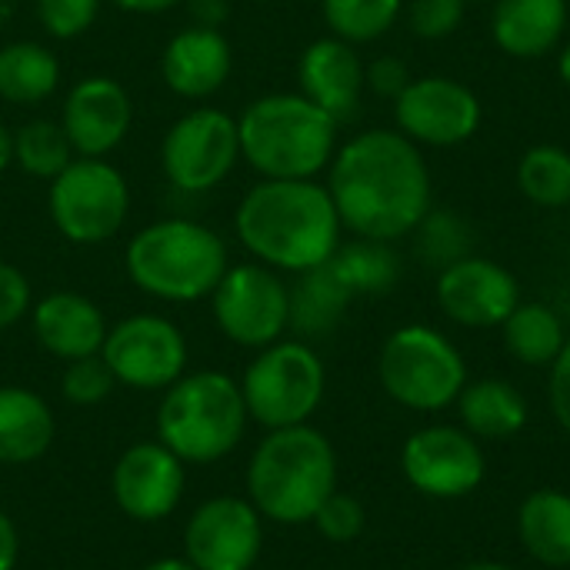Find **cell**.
<instances>
[{
	"label": "cell",
	"mask_w": 570,
	"mask_h": 570,
	"mask_svg": "<svg viewBox=\"0 0 570 570\" xmlns=\"http://www.w3.org/2000/svg\"><path fill=\"white\" fill-rule=\"evenodd\" d=\"M327 190L344 230L364 240H404L434 207L424 150L397 127L354 134L327 167Z\"/></svg>",
	"instance_id": "obj_1"
},
{
	"label": "cell",
	"mask_w": 570,
	"mask_h": 570,
	"mask_svg": "<svg viewBox=\"0 0 570 570\" xmlns=\"http://www.w3.org/2000/svg\"><path fill=\"white\" fill-rule=\"evenodd\" d=\"M234 230L257 264L294 277L327 264L344 244L331 190L317 180H257L234 210Z\"/></svg>",
	"instance_id": "obj_2"
},
{
	"label": "cell",
	"mask_w": 570,
	"mask_h": 570,
	"mask_svg": "<svg viewBox=\"0 0 570 570\" xmlns=\"http://www.w3.org/2000/svg\"><path fill=\"white\" fill-rule=\"evenodd\" d=\"M247 501L267 524L304 528L337 491V451L314 424L267 431L247 461Z\"/></svg>",
	"instance_id": "obj_3"
},
{
	"label": "cell",
	"mask_w": 570,
	"mask_h": 570,
	"mask_svg": "<svg viewBox=\"0 0 570 570\" xmlns=\"http://www.w3.org/2000/svg\"><path fill=\"white\" fill-rule=\"evenodd\" d=\"M337 120L301 90L264 94L237 117L240 160L261 180H317L337 154Z\"/></svg>",
	"instance_id": "obj_4"
},
{
	"label": "cell",
	"mask_w": 570,
	"mask_h": 570,
	"mask_svg": "<svg viewBox=\"0 0 570 570\" xmlns=\"http://www.w3.org/2000/svg\"><path fill=\"white\" fill-rule=\"evenodd\" d=\"M227 267V240L194 217H160L140 227L124 250L130 284L164 304L207 301Z\"/></svg>",
	"instance_id": "obj_5"
},
{
	"label": "cell",
	"mask_w": 570,
	"mask_h": 570,
	"mask_svg": "<svg viewBox=\"0 0 570 570\" xmlns=\"http://www.w3.org/2000/svg\"><path fill=\"white\" fill-rule=\"evenodd\" d=\"M247 424L240 381L224 371H187L160 394L157 441L187 468L230 458L240 448Z\"/></svg>",
	"instance_id": "obj_6"
},
{
	"label": "cell",
	"mask_w": 570,
	"mask_h": 570,
	"mask_svg": "<svg viewBox=\"0 0 570 570\" xmlns=\"http://www.w3.org/2000/svg\"><path fill=\"white\" fill-rule=\"evenodd\" d=\"M384 394L414 414H441L458 404L468 377L461 347L431 324H404L387 334L377 354Z\"/></svg>",
	"instance_id": "obj_7"
},
{
	"label": "cell",
	"mask_w": 570,
	"mask_h": 570,
	"mask_svg": "<svg viewBox=\"0 0 570 570\" xmlns=\"http://www.w3.org/2000/svg\"><path fill=\"white\" fill-rule=\"evenodd\" d=\"M240 394L247 417L264 431L311 424L327 394V367L304 337H281L254 351Z\"/></svg>",
	"instance_id": "obj_8"
},
{
	"label": "cell",
	"mask_w": 570,
	"mask_h": 570,
	"mask_svg": "<svg viewBox=\"0 0 570 570\" xmlns=\"http://www.w3.org/2000/svg\"><path fill=\"white\" fill-rule=\"evenodd\" d=\"M47 210L63 240L107 244L130 214V184L107 157H73L47 190Z\"/></svg>",
	"instance_id": "obj_9"
},
{
	"label": "cell",
	"mask_w": 570,
	"mask_h": 570,
	"mask_svg": "<svg viewBox=\"0 0 570 570\" xmlns=\"http://www.w3.org/2000/svg\"><path fill=\"white\" fill-rule=\"evenodd\" d=\"M210 314L230 344L261 351L291 331V284L267 264H230L210 294Z\"/></svg>",
	"instance_id": "obj_10"
},
{
	"label": "cell",
	"mask_w": 570,
	"mask_h": 570,
	"mask_svg": "<svg viewBox=\"0 0 570 570\" xmlns=\"http://www.w3.org/2000/svg\"><path fill=\"white\" fill-rule=\"evenodd\" d=\"M237 160V117L220 107H194L180 114L160 140V170L180 194H207L220 187Z\"/></svg>",
	"instance_id": "obj_11"
},
{
	"label": "cell",
	"mask_w": 570,
	"mask_h": 570,
	"mask_svg": "<svg viewBox=\"0 0 570 570\" xmlns=\"http://www.w3.org/2000/svg\"><path fill=\"white\" fill-rule=\"evenodd\" d=\"M114 381L140 394H164L187 374L190 347L184 331L164 314H130L110 324L100 347Z\"/></svg>",
	"instance_id": "obj_12"
},
{
	"label": "cell",
	"mask_w": 570,
	"mask_h": 570,
	"mask_svg": "<svg viewBox=\"0 0 570 570\" xmlns=\"http://www.w3.org/2000/svg\"><path fill=\"white\" fill-rule=\"evenodd\" d=\"M401 474L428 501H464L488 481V454L461 424H428L401 444Z\"/></svg>",
	"instance_id": "obj_13"
},
{
	"label": "cell",
	"mask_w": 570,
	"mask_h": 570,
	"mask_svg": "<svg viewBox=\"0 0 570 570\" xmlns=\"http://www.w3.org/2000/svg\"><path fill=\"white\" fill-rule=\"evenodd\" d=\"M481 97L444 73L414 77L394 100V124L417 147H461L481 130Z\"/></svg>",
	"instance_id": "obj_14"
},
{
	"label": "cell",
	"mask_w": 570,
	"mask_h": 570,
	"mask_svg": "<svg viewBox=\"0 0 570 570\" xmlns=\"http://www.w3.org/2000/svg\"><path fill=\"white\" fill-rule=\"evenodd\" d=\"M264 524L247 498H207L184 524V558L197 570H254L264 554Z\"/></svg>",
	"instance_id": "obj_15"
},
{
	"label": "cell",
	"mask_w": 570,
	"mask_h": 570,
	"mask_svg": "<svg viewBox=\"0 0 570 570\" xmlns=\"http://www.w3.org/2000/svg\"><path fill=\"white\" fill-rule=\"evenodd\" d=\"M110 494L134 524L167 521L187 494V464L160 441H137L117 458Z\"/></svg>",
	"instance_id": "obj_16"
},
{
	"label": "cell",
	"mask_w": 570,
	"mask_h": 570,
	"mask_svg": "<svg viewBox=\"0 0 570 570\" xmlns=\"http://www.w3.org/2000/svg\"><path fill=\"white\" fill-rule=\"evenodd\" d=\"M434 294L441 314L468 331L501 327L511 317V311L521 304L518 277L504 264L478 254H468L451 267L438 271Z\"/></svg>",
	"instance_id": "obj_17"
},
{
	"label": "cell",
	"mask_w": 570,
	"mask_h": 570,
	"mask_svg": "<svg viewBox=\"0 0 570 570\" xmlns=\"http://www.w3.org/2000/svg\"><path fill=\"white\" fill-rule=\"evenodd\" d=\"M60 127L77 157H110L134 127V100L120 80L90 73L67 90Z\"/></svg>",
	"instance_id": "obj_18"
},
{
	"label": "cell",
	"mask_w": 570,
	"mask_h": 570,
	"mask_svg": "<svg viewBox=\"0 0 570 570\" xmlns=\"http://www.w3.org/2000/svg\"><path fill=\"white\" fill-rule=\"evenodd\" d=\"M234 47L220 27L190 23L177 30L160 53V77L184 100H207L230 80Z\"/></svg>",
	"instance_id": "obj_19"
},
{
	"label": "cell",
	"mask_w": 570,
	"mask_h": 570,
	"mask_svg": "<svg viewBox=\"0 0 570 570\" xmlns=\"http://www.w3.org/2000/svg\"><path fill=\"white\" fill-rule=\"evenodd\" d=\"M297 83L307 100L327 110L337 124L351 120L361 107L367 90L364 83V60L354 43L341 37H317L304 47L297 60Z\"/></svg>",
	"instance_id": "obj_20"
},
{
	"label": "cell",
	"mask_w": 570,
	"mask_h": 570,
	"mask_svg": "<svg viewBox=\"0 0 570 570\" xmlns=\"http://www.w3.org/2000/svg\"><path fill=\"white\" fill-rule=\"evenodd\" d=\"M30 327L37 344L63 364L100 354L110 331L104 311L77 291H53L33 301Z\"/></svg>",
	"instance_id": "obj_21"
},
{
	"label": "cell",
	"mask_w": 570,
	"mask_h": 570,
	"mask_svg": "<svg viewBox=\"0 0 570 570\" xmlns=\"http://www.w3.org/2000/svg\"><path fill=\"white\" fill-rule=\"evenodd\" d=\"M568 0H494L491 37L518 60H541L568 33Z\"/></svg>",
	"instance_id": "obj_22"
},
{
	"label": "cell",
	"mask_w": 570,
	"mask_h": 570,
	"mask_svg": "<svg viewBox=\"0 0 570 570\" xmlns=\"http://www.w3.org/2000/svg\"><path fill=\"white\" fill-rule=\"evenodd\" d=\"M57 441V417L50 404L20 384H0V464L27 468L40 461Z\"/></svg>",
	"instance_id": "obj_23"
},
{
	"label": "cell",
	"mask_w": 570,
	"mask_h": 570,
	"mask_svg": "<svg viewBox=\"0 0 570 570\" xmlns=\"http://www.w3.org/2000/svg\"><path fill=\"white\" fill-rule=\"evenodd\" d=\"M458 421L461 428L484 441H511L518 438L528 421H531V404L521 394V387H514L508 377H478L468 381L461 397H458Z\"/></svg>",
	"instance_id": "obj_24"
},
{
	"label": "cell",
	"mask_w": 570,
	"mask_h": 570,
	"mask_svg": "<svg viewBox=\"0 0 570 570\" xmlns=\"http://www.w3.org/2000/svg\"><path fill=\"white\" fill-rule=\"evenodd\" d=\"M518 541L541 568L570 570V494L538 488L518 508Z\"/></svg>",
	"instance_id": "obj_25"
},
{
	"label": "cell",
	"mask_w": 570,
	"mask_h": 570,
	"mask_svg": "<svg viewBox=\"0 0 570 570\" xmlns=\"http://www.w3.org/2000/svg\"><path fill=\"white\" fill-rule=\"evenodd\" d=\"M351 301L354 294L331 264L297 274V284L291 287V331L301 337H327L344 321Z\"/></svg>",
	"instance_id": "obj_26"
},
{
	"label": "cell",
	"mask_w": 570,
	"mask_h": 570,
	"mask_svg": "<svg viewBox=\"0 0 570 570\" xmlns=\"http://www.w3.org/2000/svg\"><path fill=\"white\" fill-rule=\"evenodd\" d=\"M501 337L518 364L548 371L568 344V327L554 307L541 301H521L501 324Z\"/></svg>",
	"instance_id": "obj_27"
},
{
	"label": "cell",
	"mask_w": 570,
	"mask_h": 570,
	"mask_svg": "<svg viewBox=\"0 0 570 570\" xmlns=\"http://www.w3.org/2000/svg\"><path fill=\"white\" fill-rule=\"evenodd\" d=\"M60 87V60L47 43L10 40L0 47V97L7 104H40Z\"/></svg>",
	"instance_id": "obj_28"
},
{
	"label": "cell",
	"mask_w": 570,
	"mask_h": 570,
	"mask_svg": "<svg viewBox=\"0 0 570 570\" xmlns=\"http://www.w3.org/2000/svg\"><path fill=\"white\" fill-rule=\"evenodd\" d=\"M327 264L334 267V274L347 284L354 297L387 294L401 281V257L394 244H384V240L354 237L351 244H341Z\"/></svg>",
	"instance_id": "obj_29"
},
{
	"label": "cell",
	"mask_w": 570,
	"mask_h": 570,
	"mask_svg": "<svg viewBox=\"0 0 570 570\" xmlns=\"http://www.w3.org/2000/svg\"><path fill=\"white\" fill-rule=\"evenodd\" d=\"M521 194L544 210L570 207V150L558 144H538L518 160Z\"/></svg>",
	"instance_id": "obj_30"
},
{
	"label": "cell",
	"mask_w": 570,
	"mask_h": 570,
	"mask_svg": "<svg viewBox=\"0 0 570 570\" xmlns=\"http://www.w3.org/2000/svg\"><path fill=\"white\" fill-rule=\"evenodd\" d=\"M73 157L77 154H73L60 120L37 117L13 130V167H20L23 174H30L37 180H53Z\"/></svg>",
	"instance_id": "obj_31"
},
{
	"label": "cell",
	"mask_w": 570,
	"mask_h": 570,
	"mask_svg": "<svg viewBox=\"0 0 570 570\" xmlns=\"http://www.w3.org/2000/svg\"><path fill=\"white\" fill-rule=\"evenodd\" d=\"M407 0H321L324 23L347 43H374L401 20Z\"/></svg>",
	"instance_id": "obj_32"
},
{
	"label": "cell",
	"mask_w": 570,
	"mask_h": 570,
	"mask_svg": "<svg viewBox=\"0 0 570 570\" xmlns=\"http://www.w3.org/2000/svg\"><path fill=\"white\" fill-rule=\"evenodd\" d=\"M414 237H417L421 261L428 267H438V271H444L454 261L468 257L471 254V244H474L468 220L458 210H451V207H431L428 217L417 224Z\"/></svg>",
	"instance_id": "obj_33"
},
{
	"label": "cell",
	"mask_w": 570,
	"mask_h": 570,
	"mask_svg": "<svg viewBox=\"0 0 570 570\" xmlns=\"http://www.w3.org/2000/svg\"><path fill=\"white\" fill-rule=\"evenodd\" d=\"M114 387H117V381L100 354L67 361L63 377H60V394L73 407H97L114 394Z\"/></svg>",
	"instance_id": "obj_34"
},
{
	"label": "cell",
	"mask_w": 570,
	"mask_h": 570,
	"mask_svg": "<svg viewBox=\"0 0 570 570\" xmlns=\"http://www.w3.org/2000/svg\"><path fill=\"white\" fill-rule=\"evenodd\" d=\"M311 524L317 528V534H321L324 541H331V544H351V541H357V538L364 534V528H367V511H364V504H361L354 494L334 491V494L321 504V511L314 514Z\"/></svg>",
	"instance_id": "obj_35"
},
{
	"label": "cell",
	"mask_w": 570,
	"mask_h": 570,
	"mask_svg": "<svg viewBox=\"0 0 570 570\" xmlns=\"http://www.w3.org/2000/svg\"><path fill=\"white\" fill-rule=\"evenodd\" d=\"M100 3L104 0H37V20L47 37L73 40L94 27Z\"/></svg>",
	"instance_id": "obj_36"
},
{
	"label": "cell",
	"mask_w": 570,
	"mask_h": 570,
	"mask_svg": "<svg viewBox=\"0 0 570 570\" xmlns=\"http://www.w3.org/2000/svg\"><path fill=\"white\" fill-rule=\"evenodd\" d=\"M468 0H411L407 23L421 40H444L464 23Z\"/></svg>",
	"instance_id": "obj_37"
},
{
	"label": "cell",
	"mask_w": 570,
	"mask_h": 570,
	"mask_svg": "<svg viewBox=\"0 0 570 570\" xmlns=\"http://www.w3.org/2000/svg\"><path fill=\"white\" fill-rule=\"evenodd\" d=\"M33 307V287L17 264L0 261V331L17 327Z\"/></svg>",
	"instance_id": "obj_38"
},
{
	"label": "cell",
	"mask_w": 570,
	"mask_h": 570,
	"mask_svg": "<svg viewBox=\"0 0 570 570\" xmlns=\"http://www.w3.org/2000/svg\"><path fill=\"white\" fill-rule=\"evenodd\" d=\"M411 80H414V77H411L407 63H404L401 57H391V53H384V57H377L374 63L364 67V83H367L377 97L397 100Z\"/></svg>",
	"instance_id": "obj_39"
},
{
	"label": "cell",
	"mask_w": 570,
	"mask_h": 570,
	"mask_svg": "<svg viewBox=\"0 0 570 570\" xmlns=\"http://www.w3.org/2000/svg\"><path fill=\"white\" fill-rule=\"evenodd\" d=\"M548 401H551V414L561 424V431L570 438V337L561 351V357L548 367Z\"/></svg>",
	"instance_id": "obj_40"
},
{
	"label": "cell",
	"mask_w": 570,
	"mask_h": 570,
	"mask_svg": "<svg viewBox=\"0 0 570 570\" xmlns=\"http://www.w3.org/2000/svg\"><path fill=\"white\" fill-rule=\"evenodd\" d=\"M20 561V531L13 518L0 508V570H17Z\"/></svg>",
	"instance_id": "obj_41"
},
{
	"label": "cell",
	"mask_w": 570,
	"mask_h": 570,
	"mask_svg": "<svg viewBox=\"0 0 570 570\" xmlns=\"http://www.w3.org/2000/svg\"><path fill=\"white\" fill-rule=\"evenodd\" d=\"M194 23H204V27H220L230 13L227 0H194Z\"/></svg>",
	"instance_id": "obj_42"
},
{
	"label": "cell",
	"mask_w": 570,
	"mask_h": 570,
	"mask_svg": "<svg viewBox=\"0 0 570 570\" xmlns=\"http://www.w3.org/2000/svg\"><path fill=\"white\" fill-rule=\"evenodd\" d=\"M117 10H127V13H140V17H150V13H167L174 7H180L184 0H110Z\"/></svg>",
	"instance_id": "obj_43"
},
{
	"label": "cell",
	"mask_w": 570,
	"mask_h": 570,
	"mask_svg": "<svg viewBox=\"0 0 570 570\" xmlns=\"http://www.w3.org/2000/svg\"><path fill=\"white\" fill-rule=\"evenodd\" d=\"M7 167H13V130H7V127L0 124V174H3Z\"/></svg>",
	"instance_id": "obj_44"
},
{
	"label": "cell",
	"mask_w": 570,
	"mask_h": 570,
	"mask_svg": "<svg viewBox=\"0 0 570 570\" xmlns=\"http://www.w3.org/2000/svg\"><path fill=\"white\" fill-rule=\"evenodd\" d=\"M140 570H197L184 554L180 558H157V561H150V564H144Z\"/></svg>",
	"instance_id": "obj_45"
},
{
	"label": "cell",
	"mask_w": 570,
	"mask_h": 570,
	"mask_svg": "<svg viewBox=\"0 0 570 570\" xmlns=\"http://www.w3.org/2000/svg\"><path fill=\"white\" fill-rule=\"evenodd\" d=\"M558 77L564 80V87L570 90V40L561 47V53H558Z\"/></svg>",
	"instance_id": "obj_46"
},
{
	"label": "cell",
	"mask_w": 570,
	"mask_h": 570,
	"mask_svg": "<svg viewBox=\"0 0 570 570\" xmlns=\"http://www.w3.org/2000/svg\"><path fill=\"white\" fill-rule=\"evenodd\" d=\"M461 570H518L511 568V564H504V561H474V564H468V568Z\"/></svg>",
	"instance_id": "obj_47"
},
{
	"label": "cell",
	"mask_w": 570,
	"mask_h": 570,
	"mask_svg": "<svg viewBox=\"0 0 570 570\" xmlns=\"http://www.w3.org/2000/svg\"><path fill=\"white\" fill-rule=\"evenodd\" d=\"M468 3H494V0H468Z\"/></svg>",
	"instance_id": "obj_48"
}]
</instances>
